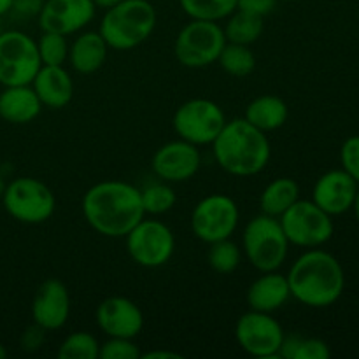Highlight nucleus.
I'll return each mask as SVG.
<instances>
[{
    "label": "nucleus",
    "mask_w": 359,
    "mask_h": 359,
    "mask_svg": "<svg viewBox=\"0 0 359 359\" xmlns=\"http://www.w3.org/2000/svg\"><path fill=\"white\" fill-rule=\"evenodd\" d=\"M95 319L98 328L112 339H135L144 328L142 311L126 297H109L102 300Z\"/></svg>",
    "instance_id": "obj_16"
},
{
    "label": "nucleus",
    "mask_w": 359,
    "mask_h": 359,
    "mask_svg": "<svg viewBox=\"0 0 359 359\" xmlns=\"http://www.w3.org/2000/svg\"><path fill=\"white\" fill-rule=\"evenodd\" d=\"M6 356H7V349L2 346V344H0V359H4Z\"/></svg>",
    "instance_id": "obj_43"
},
{
    "label": "nucleus",
    "mask_w": 359,
    "mask_h": 359,
    "mask_svg": "<svg viewBox=\"0 0 359 359\" xmlns=\"http://www.w3.org/2000/svg\"><path fill=\"white\" fill-rule=\"evenodd\" d=\"M11 7H13V0H0V16L11 13Z\"/></svg>",
    "instance_id": "obj_40"
},
{
    "label": "nucleus",
    "mask_w": 359,
    "mask_h": 359,
    "mask_svg": "<svg viewBox=\"0 0 359 359\" xmlns=\"http://www.w3.org/2000/svg\"><path fill=\"white\" fill-rule=\"evenodd\" d=\"M210 146L217 165L235 177L259 174L272 156L265 132L252 126L245 118L226 121Z\"/></svg>",
    "instance_id": "obj_3"
},
{
    "label": "nucleus",
    "mask_w": 359,
    "mask_h": 359,
    "mask_svg": "<svg viewBox=\"0 0 359 359\" xmlns=\"http://www.w3.org/2000/svg\"><path fill=\"white\" fill-rule=\"evenodd\" d=\"M70 316V294L60 279H46L32 300V319L46 332L63 328Z\"/></svg>",
    "instance_id": "obj_17"
},
{
    "label": "nucleus",
    "mask_w": 359,
    "mask_h": 359,
    "mask_svg": "<svg viewBox=\"0 0 359 359\" xmlns=\"http://www.w3.org/2000/svg\"><path fill=\"white\" fill-rule=\"evenodd\" d=\"M340 163L344 170L359 184V135L344 140L340 147Z\"/></svg>",
    "instance_id": "obj_34"
},
{
    "label": "nucleus",
    "mask_w": 359,
    "mask_h": 359,
    "mask_svg": "<svg viewBox=\"0 0 359 359\" xmlns=\"http://www.w3.org/2000/svg\"><path fill=\"white\" fill-rule=\"evenodd\" d=\"M97 6L93 0H44L39 13V27L42 32L72 35L86 28L93 21Z\"/></svg>",
    "instance_id": "obj_15"
},
{
    "label": "nucleus",
    "mask_w": 359,
    "mask_h": 359,
    "mask_svg": "<svg viewBox=\"0 0 359 359\" xmlns=\"http://www.w3.org/2000/svg\"><path fill=\"white\" fill-rule=\"evenodd\" d=\"M44 0H13L11 13L16 14L18 18H35L41 13Z\"/></svg>",
    "instance_id": "obj_36"
},
{
    "label": "nucleus",
    "mask_w": 359,
    "mask_h": 359,
    "mask_svg": "<svg viewBox=\"0 0 359 359\" xmlns=\"http://www.w3.org/2000/svg\"><path fill=\"white\" fill-rule=\"evenodd\" d=\"M42 67L37 41L20 30L0 32V84H32Z\"/></svg>",
    "instance_id": "obj_9"
},
{
    "label": "nucleus",
    "mask_w": 359,
    "mask_h": 359,
    "mask_svg": "<svg viewBox=\"0 0 359 359\" xmlns=\"http://www.w3.org/2000/svg\"><path fill=\"white\" fill-rule=\"evenodd\" d=\"M279 2H297V0H279Z\"/></svg>",
    "instance_id": "obj_44"
},
{
    "label": "nucleus",
    "mask_w": 359,
    "mask_h": 359,
    "mask_svg": "<svg viewBox=\"0 0 359 359\" xmlns=\"http://www.w3.org/2000/svg\"><path fill=\"white\" fill-rule=\"evenodd\" d=\"M2 203L13 219L25 224L46 223L56 209L55 193L35 177H18L6 184Z\"/></svg>",
    "instance_id": "obj_7"
},
{
    "label": "nucleus",
    "mask_w": 359,
    "mask_h": 359,
    "mask_svg": "<svg viewBox=\"0 0 359 359\" xmlns=\"http://www.w3.org/2000/svg\"><path fill=\"white\" fill-rule=\"evenodd\" d=\"M279 221L290 244L297 248H321L335 231L332 216L312 200L298 198Z\"/></svg>",
    "instance_id": "obj_8"
},
{
    "label": "nucleus",
    "mask_w": 359,
    "mask_h": 359,
    "mask_svg": "<svg viewBox=\"0 0 359 359\" xmlns=\"http://www.w3.org/2000/svg\"><path fill=\"white\" fill-rule=\"evenodd\" d=\"M224 44V30L217 21L191 20L179 30L174 55L186 69H203L217 62Z\"/></svg>",
    "instance_id": "obj_6"
},
{
    "label": "nucleus",
    "mask_w": 359,
    "mask_h": 359,
    "mask_svg": "<svg viewBox=\"0 0 359 359\" xmlns=\"http://www.w3.org/2000/svg\"><path fill=\"white\" fill-rule=\"evenodd\" d=\"M353 209H354V214H356V219H358V223H359V188H358V193H356V200H354V205H353Z\"/></svg>",
    "instance_id": "obj_41"
},
{
    "label": "nucleus",
    "mask_w": 359,
    "mask_h": 359,
    "mask_svg": "<svg viewBox=\"0 0 359 359\" xmlns=\"http://www.w3.org/2000/svg\"><path fill=\"white\" fill-rule=\"evenodd\" d=\"M245 298H248V305L251 311L272 314V312L283 309L291 298L287 277L277 270L262 272V276L252 280V284L249 286Z\"/></svg>",
    "instance_id": "obj_20"
},
{
    "label": "nucleus",
    "mask_w": 359,
    "mask_h": 359,
    "mask_svg": "<svg viewBox=\"0 0 359 359\" xmlns=\"http://www.w3.org/2000/svg\"><path fill=\"white\" fill-rule=\"evenodd\" d=\"M290 116L287 104L276 95H262L251 100L245 107L244 118L262 132H273L284 126Z\"/></svg>",
    "instance_id": "obj_23"
},
{
    "label": "nucleus",
    "mask_w": 359,
    "mask_h": 359,
    "mask_svg": "<svg viewBox=\"0 0 359 359\" xmlns=\"http://www.w3.org/2000/svg\"><path fill=\"white\" fill-rule=\"evenodd\" d=\"M100 344L88 332L70 333L58 347L60 359H98Z\"/></svg>",
    "instance_id": "obj_31"
},
{
    "label": "nucleus",
    "mask_w": 359,
    "mask_h": 359,
    "mask_svg": "<svg viewBox=\"0 0 359 359\" xmlns=\"http://www.w3.org/2000/svg\"><path fill=\"white\" fill-rule=\"evenodd\" d=\"M142 353L133 339H112L100 344L98 359H140Z\"/></svg>",
    "instance_id": "obj_33"
},
{
    "label": "nucleus",
    "mask_w": 359,
    "mask_h": 359,
    "mask_svg": "<svg viewBox=\"0 0 359 359\" xmlns=\"http://www.w3.org/2000/svg\"><path fill=\"white\" fill-rule=\"evenodd\" d=\"M128 256L144 269L167 265L175 251L174 231L158 219H142L125 237Z\"/></svg>",
    "instance_id": "obj_11"
},
{
    "label": "nucleus",
    "mask_w": 359,
    "mask_h": 359,
    "mask_svg": "<svg viewBox=\"0 0 359 359\" xmlns=\"http://www.w3.org/2000/svg\"><path fill=\"white\" fill-rule=\"evenodd\" d=\"M109 49L100 32H83L69 46V62L77 74L90 76L105 65Z\"/></svg>",
    "instance_id": "obj_22"
},
{
    "label": "nucleus",
    "mask_w": 359,
    "mask_h": 359,
    "mask_svg": "<svg viewBox=\"0 0 359 359\" xmlns=\"http://www.w3.org/2000/svg\"><path fill=\"white\" fill-rule=\"evenodd\" d=\"M44 339L46 330H42L41 326H37L34 323V326H30V328L21 335V347H23L25 351H30L32 353V351L41 349L42 344H44Z\"/></svg>",
    "instance_id": "obj_37"
},
{
    "label": "nucleus",
    "mask_w": 359,
    "mask_h": 359,
    "mask_svg": "<svg viewBox=\"0 0 359 359\" xmlns=\"http://www.w3.org/2000/svg\"><path fill=\"white\" fill-rule=\"evenodd\" d=\"M241 212L231 196L214 193L200 200L191 212V230L198 241L214 244L231 238L238 226Z\"/></svg>",
    "instance_id": "obj_12"
},
{
    "label": "nucleus",
    "mask_w": 359,
    "mask_h": 359,
    "mask_svg": "<svg viewBox=\"0 0 359 359\" xmlns=\"http://www.w3.org/2000/svg\"><path fill=\"white\" fill-rule=\"evenodd\" d=\"M42 107L63 109L74 97V81L63 65H42L32 81Z\"/></svg>",
    "instance_id": "obj_19"
},
{
    "label": "nucleus",
    "mask_w": 359,
    "mask_h": 359,
    "mask_svg": "<svg viewBox=\"0 0 359 359\" xmlns=\"http://www.w3.org/2000/svg\"><path fill=\"white\" fill-rule=\"evenodd\" d=\"M202 165L198 146L188 140H172L158 147L151 160V168L160 181L184 182L195 177Z\"/></svg>",
    "instance_id": "obj_14"
},
{
    "label": "nucleus",
    "mask_w": 359,
    "mask_h": 359,
    "mask_svg": "<svg viewBox=\"0 0 359 359\" xmlns=\"http://www.w3.org/2000/svg\"><path fill=\"white\" fill-rule=\"evenodd\" d=\"M0 32H2V30H0Z\"/></svg>",
    "instance_id": "obj_45"
},
{
    "label": "nucleus",
    "mask_w": 359,
    "mask_h": 359,
    "mask_svg": "<svg viewBox=\"0 0 359 359\" xmlns=\"http://www.w3.org/2000/svg\"><path fill=\"white\" fill-rule=\"evenodd\" d=\"M290 245L280 221L266 214L252 217L242 233V251L258 272L279 270L286 262Z\"/></svg>",
    "instance_id": "obj_5"
},
{
    "label": "nucleus",
    "mask_w": 359,
    "mask_h": 359,
    "mask_svg": "<svg viewBox=\"0 0 359 359\" xmlns=\"http://www.w3.org/2000/svg\"><path fill=\"white\" fill-rule=\"evenodd\" d=\"M300 198V186L291 177H277L265 186L259 196L262 214L279 219L297 200Z\"/></svg>",
    "instance_id": "obj_24"
},
{
    "label": "nucleus",
    "mask_w": 359,
    "mask_h": 359,
    "mask_svg": "<svg viewBox=\"0 0 359 359\" xmlns=\"http://www.w3.org/2000/svg\"><path fill=\"white\" fill-rule=\"evenodd\" d=\"M284 330L272 314L249 311L235 325V339L244 353L255 358H279Z\"/></svg>",
    "instance_id": "obj_13"
},
{
    "label": "nucleus",
    "mask_w": 359,
    "mask_h": 359,
    "mask_svg": "<svg viewBox=\"0 0 359 359\" xmlns=\"http://www.w3.org/2000/svg\"><path fill=\"white\" fill-rule=\"evenodd\" d=\"M224 111L209 98H191L177 107L172 118V126L179 139L195 146L212 144L226 125Z\"/></svg>",
    "instance_id": "obj_10"
},
{
    "label": "nucleus",
    "mask_w": 359,
    "mask_h": 359,
    "mask_svg": "<svg viewBox=\"0 0 359 359\" xmlns=\"http://www.w3.org/2000/svg\"><path fill=\"white\" fill-rule=\"evenodd\" d=\"M181 354L170 353V351H149V353H142L140 359H179Z\"/></svg>",
    "instance_id": "obj_38"
},
{
    "label": "nucleus",
    "mask_w": 359,
    "mask_h": 359,
    "mask_svg": "<svg viewBox=\"0 0 359 359\" xmlns=\"http://www.w3.org/2000/svg\"><path fill=\"white\" fill-rule=\"evenodd\" d=\"M265 18L258 16V14L248 13V11L235 9L230 16L226 18V25L223 27L224 37L226 42H233V44H244L251 46L262 37L263 30H265Z\"/></svg>",
    "instance_id": "obj_25"
},
{
    "label": "nucleus",
    "mask_w": 359,
    "mask_h": 359,
    "mask_svg": "<svg viewBox=\"0 0 359 359\" xmlns=\"http://www.w3.org/2000/svg\"><path fill=\"white\" fill-rule=\"evenodd\" d=\"M179 4L191 20L217 21V23L226 20L237 9V0H179Z\"/></svg>",
    "instance_id": "obj_28"
},
{
    "label": "nucleus",
    "mask_w": 359,
    "mask_h": 359,
    "mask_svg": "<svg viewBox=\"0 0 359 359\" xmlns=\"http://www.w3.org/2000/svg\"><path fill=\"white\" fill-rule=\"evenodd\" d=\"M279 0H237V9L248 11V13L258 14L265 18L270 13H273Z\"/></svg>",
    "instance_id": "obj_35"
},
{
    "label": "nucleus",
    "mask_w": 359,
    "mask_h": 359,
    "mask_svg": "<svg viewBox=\"0 0 359 359\" xmlns=\"http://www.w3.org/2000/svg\"><path fill=\"white\" fill-rule=\"evenodd\" d=\"M4 191H6V182H4L2 175H0V202H2V196H4Z\"/></svg>",
    "instance_id": "obj_42"
},
{
    "label": "nucleus",
    "mask_w": 359,
    "mask_h": 359,
    "mask_svg": "<svg viewBox=\"0 0 359 359\" xmlns=\"http://www.w3.org/2000/svg\"><path fill=\"white\" fill-rule=\"evenodd\" d=\"M39 56L42 65H63L69 60V42L67 35L55 32H42L37 41Z\"/></svg>",
    "instance_id": "obj_32"
},
{
    "label": "nucleus",
    "mask_w": 359,
    "mask_h": 359,
    "mask_svg": "<svg viewBox=\"0 0 359 359\" xmlns=\"http://www.w3.org/2000/svg\"><path fill=\"white\" fill-rule=\"evenodd\" d=\"M140 200H142L144 212L151 214V216H161V214L174 209L177 195H175L170 182L161 181L144 186L140 189Z\"/></svg>",
    "instance_id": "obj_29"
},
{
    "label": "nucleus",
    "mask_w": 359,
    "mask_h": 359,
    "mask_svg": "<svg viewBox=\"0 0 359 359\" xmlns=\"http://www.w3.org/2000/svg\"><path fill=\"white\" fill-rule=\"evenodd\" d=\"M217 63L226 74L233 77H245L256 69V56L249 46L226 42Z\"/></svg>",
    "instance_id": "obj_27"
},
{
    "label": "nucleus",
    "mask_w": 359,
    "mask_h": 359,
    "mask_svg": "<svg viewBox=\"0 0 359 359\" xmlns=\"http://www.w3.org/2000/svg\"><path fill=\"white\" fill-rule=\"evenodd\" d=\"M42 111V104L32 84L4 86L0 93V118L13 125L32 123Z\"/></svg>",
    "instance_id": "obj_21"
},
{
    "label": "nucleus",
    "mask_w": 359,
    "mask_h": 359,
    "mask_svg": "<svg viewBox=\"0 0 359 359\" xmlns=\"http://www.w3.org/2000/svg\"><path fill=\"white\" fill-rule=\"evenodd\" d=\"M95 6L97 7H102V9H109V7L116 6V4L123 2V0H93Z\"/></svg>",
    "instance_id": "obj_39"
},
{
    "label": "nucleus",
    "mask_w": 359,
    "mask_h": 359,
    "mask_svg": "<svg viewBox=\"0 0 359 359\" xmlns=\"http://www.w3.org/2000/svg\"><path fill=\"white\" fill-rule=\"evenodd\" d=\"M332 356L328 344L321 339L300 335H284L279 358L283 359H328Z\"/></svg>",
    "instance_id": "obj_26"
},
{
    "label": "nucleus",
    "mask_w": 359,
    "mask_h": 359,
    "mask_svg": "<svg viewBox=\"0 0 359 359\" xmlns=\"http://www.w3.org/2000/svg\"><path fill=\"white\" fill-rule=\"evenodd\" d=\"M158 14L149 0H123L105 9L98 32L116 51L137 48L153 35Z\"/></svg>",
    "instance_id": "obj_4"
},
{
    "label": "nucleus",
    "mask_w": 359,
    "mask_h": 359,
    "mask_svg": "<svg viewBox=\"0 0 359 359\" xmlns=\"http://www.w3.org/2000/svg\"><path fill=\"white\" fill-rule=\"evenodd\" d=\"M83 216L97 233L109 238H125L144 219L140 189L118 179L91 186L83 196Z\"/></svg>",
    "instance_id": "obj_1"
},
{
    "label": "nucleus",
    "mask_w": 359,
    "mask_h": 359,
    "mask_svg": "<svg viewBox=\"0 0 359 359\" xmlns=\"http://www.w3.org/2000/svg\"><path fill=\"white\" fill-rule=\"evenodd\" d=\"M291 298L305 307L326 309L337 304L346 290V273L328 251L312 248L298 256L287 272Z\"/></svg>",
    "instance_id": "obj_2"
},
{
    "label": "nucleus",
    "mask_w": 359,
    "mask_h": 359,
    "mask_svg": "<svg viewBox=\"0 0 359 359\" xmlns=\"http://www.w3.org/2000/svg\"><path fill=\"white\" fill-rule=\"evenodd\" d=\"M359 184L344 168L330 170L316 181L312 202L330 216H340L353 209Z\"/></svg>",
    "instance_id": "obj_18"
},
{
    "label": "nucleus",
    "mask_w": 359,
    "mask_h": 359,
    "mask_svg": "<svg viewBox=\"0 0 359 359\" xmlns=\"http://www.w3.org/2000/svg\"><path fill=\"white\" fill-rule=\"evenodd\" d=\"M207 262H209V266L214 272L221 273V276H228V273H233L241 266L242 251L235 242H231L230 238H224V241L209 244Z\"/></svg>",
    "instance_id": "obj_30"
}]
</instances>
